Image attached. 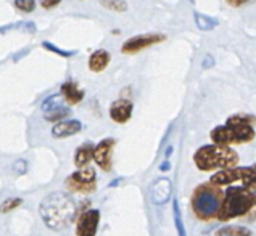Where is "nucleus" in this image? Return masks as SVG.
Instances as JSON below:
<instances>
[{
    "label": "nucleus",
    "instance_id": "f257e3e1",
    "mask_svg": "<svg viewBox=\"0 0 256 236\" xmlns=\"http://www.w3.org/2000/svg\"><path fill=\"white\" fill-rule=\"evenodd\" d=\"M39 212L42 220L50 230H63L66 228L78 216L76 201L66 193L54 191L47 195L39 204Z\"/></svg>",
    "mask_w": 256,
    "mask_h": 236
},
{
    "label": "nucleus",
    "instance_id": "f03ea898",
    "mask_svg": "<svg viewBox=\"0 0 256 236\" xmlns=\"http://www.w3.org/2000/svg\"><path fill=\"white\" fill-rule=\"evenodd\" d=\"M210 138L213 145L230 146L245 145L254 140V116L237 113L230 116L224 125H218L211 130Z\"/></svg>",
    "mask_w": 256,
    "mask_h": 236
},
{
    "label": "nucleus",
    "instance_id": "7ed1b4c3",
    "mask_svg": "<svg viewBox=\"0 0 256 236\" xmlns=\"http://www.w3.org/2000/svg\"><path fill=\"white\" fill-rule=\"evenodd\" d=\"M238 153L229 146L219 145H204L198 148L194 154V162L198 171L211 172V171H226L238 166Z\"/></svg>",
    "mask_w": 256,
    "mask_h": 236
},
{
    "label": "nucleus",
    "instance_id": "20e7f679",
    "mask_svg": "<svg viewBox=\"0 0 256 236\" xmlns=\"http://www.w3.org/2000/svg\"><path fill=\"white\" fill-rule=\"evenodd\" d=\"M254 191L245 187H229L224 191L218 219L221 222H229L232 219L244 217L254 208Z\"/></svg>",
    "mask_w": 256,
    "mask_h": 236
},
{
    "label": "nucleus",
    "instance_id": "39448f33",
    "mask_svg": "<svg viewBox=\"0 0 256 236\" xmlns=\"http://www.w3.org/2000/svg\"><path fill=\"white\" fill-rule=\"evenodd\" d=\"M222 196L224 191L216 185H211L210 182L196 187L192 195V211L195 217H198L203 222L218 219Z\"/></svg>",
    "mask_w": 256,
    "mask_h": 236
},
{
    "label": "nucleus",
    "instance_id": "423d86ee",
    "mask_svg": "<svg viewBox=\"0 0 256 236\" xmlns=\"http://www.w3.org/2000/svg\"><path fill=\"white\" fill-rule=\"evenodd\" d=\"M242 183V187L254 191L256 187V171L254 166L252 167H232L226 169V171H219L214 175H211L210 183L216 187H224V185H232V183Z\"/></svg>",
    "mask_w": 256,
    "mask_h": 236
},
{
    "label": "nucleus",
    "instance_id": "0eeeda50",
    "mask_svg": "<svg viewBox=\"0 0 256 236\" xmlns=\"http://www.w3.org/2000/svg\"><path fill=\"white\" fill-rule=\"evenodd\" d=\"M64 185H66V188L71 193L90 195L97 190V174H95V171L90 167L79 169L74 174L66 177Z\"/></svg>",
    "mask_w": 256,
    "mask_h": 236
},
{
    "label": "nucleus",
    "instance_id": "6e6552de",
    "mask_svg": "<svg viewBox=\"0 0 256 236\" xmlns=\"http://www.w3.org/2000/svg\"><path fill=\"white\" fill-rule=\"evenodd\" d=\"M166 40V35L164 34H140V35H134V37L128 39L126 42L122 43L121 47V51L126 55H134V53H138V51H142L148 47H153L156 45V43H162Z\"/></svg>",
    "mask_w": 256,
    "mask_h": 236
},
{
    "label": "nucleus",
    "instance_id": "1a4fd4ad",
    "mask_svg": "<svg viewBox=\"0 0 256 236\" xmlns=\"http://www.w3.org/2000/svg\"><path fill=\"white\" fill-rule=\"evenodd\" d=\"M116 146L114 138H104L97 145H94L92 161H95L102 171L110 172L113 169V150Z\"/></svg>",
    "mask_w": 256,
    "mask_h": 236
},
{
    "label": "nucleus",
    "instance_id": "9d476101",
    "mask_svg": "<svg viewBox=\"0 0 256 236\" xmlns=\"http://www.w3.org/2000/svg\"><path fill=\"white\" fill-rule=\"evenodd\" d=\"M171 195H172V182L168 179V177L156 179L150 185L148 198H150L152 204L164 206V204H168L171 201Z\"/></svg>",
    "mask_w": 256,
    "mask_h": 236
},
{
    "label": "nucleus",
    "instance_id": "9b49d317",
    "mask_svg": "<svg viewBox=\"0 0 256 236\" xmlns=\"http://www.w3.org/2000/svg\"><path fill=\"white\" fill-rule=\"evenodd\" d=\"M100 225V211L89 209L78 217L76 222V236H95Z\"/></svg>",
    "mask_w": 256,
    "mask_h": 236
},
{
    "label": "nucleus",
    "instance_id": "f8f14e48",
    "mask_svg": "<svg viewBox=\"0 0 256 236\" xmlns=\"http://www.w3.org/2000/svg\"><path fill=\"white\" fill-rule=\"evenodd\" d=\"M134 111V103L129 98H120L112 103L110 106V117L116 122V124H126Z\"/></svg>",
    "mask_w": 256,
    "mask_h": 236
},
{
    "label": "nucleus",
    "instance_id": "ddd939ff",
    "mask_svg": "<svg viewBox=\"0 0 256 236\" xmlns=\"http://www.w3.org/2000/svg\"><path fill=\"white\" fill-rule=\"evenodd\" d=\"M82 130V124L78 119H66L56 122L52 127V137L54 138H66L79 134Z\"/></svg>",
    "mask_w": 256,
    "mask_h": 236
},
{
    "label": "nucleus",
    "instance_id": "4468645a",
    "mask_svg": "<svg viewBox=\"0 0 256 236\" xmlns=\"http://www.w3.org/2000/svg\"><path fill=\"white\" fill-rule=\"evenodd\" d=\"M60 95H62V98L66 101L70 106H74V105H78V103L82 101L86 93H84L82 88H79V85L76 82H72V80H68V82H64L62 85Z\"/></svg>",
    "mask_w": 256,
    "mask_h": 236
},
{
    "label": "nucleus",
    "instance_id": "2eb2a0df",
    "mask_svg": "<svg viewBox=\"0 0 256 236\" xmlns=\"http://www.w3.org/2000/svg\"><path fill=\"white\" fill-rule=\"evenodd\" d=\"M110 60H112V55L106 50L100 48L97 51H94L89 58V69L92 72H104L108 68Z\"/></svg>",
    "mask_w": 256,
    "mask_h": 236
},
{
    "label": "nucleus",
    "instance_id": "dca6fc26",
    "mask_svg": "<svg viewBox=\"0 0 256 236\" xmlns=\"http://www.w3.org/2000/svg\"><path fill=\"white\" fill-rule=\"evenodd\" d=\"M94 154V145L92 143H84L82 146H79L74 153V164L78 169H84L89 166V162L92 161Z\"/></svg>",
    "mask_w": 256,
    "mask_h": 236
},
{
    "label": "nucleus",
    "instance_id": "f3484780",
    "mask_svg": "<svg viewBox=\"0 0 256 236\" xmlns=\"http://www.w3.org/2000/svg\"><path fill=\"white\" fill-rule=\"evenodd\" d=\"M194 19H195L196 27H198L200 31H203V32L213 31V29H216L218 24H219L218 18H211V16H208V14H203V13H198V11H194Z\"/></svg>",
    "mask_w": 256,
    "mask_h": 236
},
{
    "label": "nucleus",
    "instance_id": "a211bd4d",
    "mask_svg": "<svg viewBox=\"0 0 256 236\" xmlns=\"http://www.w3.org/2000/svg\"><path fill=\"white\" fill-rule=\"evenodd\" d=\"M216 236H253V233L245 227H237V225H228L219 228L216 232Z\"/></svg>",
    "mask_w": 256,
    "mask_h": 236
},
{
    "label": "nucleus",
    "instance_id": "6ab92c4d",
    "mask_svg": "<svg viewBox=\"0 0 256 236\" xmlns=\"http://www.w3.org/2000/svg\"><path fill=\"white\" fill-rule=\"evenodd\" d=\"M70 114H71V109L68 106H58V108L50 109V111L46 113V121L56 124V122H60V121H64Z\"/></svg>",
    "mask_w": 256,
    "mask_h": 236
},
{
    "label": "nucleus",
    "instance_id": "aec40b11",
    "mask_svg": "<svg viewBox=\"0 0 256 236\" xmlns=\"http://www.w3.org/2000/svg\"><path fill=\"white\" fill-rule=\"evenodd\" d=\"M172 214H174V224H176V230H178V236H187L178 199H174V201H172Z\"/></svg>",
    "mask_w": 256,
    "mask_h": 236
},
{
    "label": "nucleus",
    "instance_id": "412c9836",
    "mask_svg": "<svg viewBox=\"0 0 256 236\" xmlns=\"http://www.w3.org/2000/svg\"><path fill=\"white\" fill-rule=\"evenodd\" d=\"M102 6H105L106 10H112L116 13H122V11H128L129 5L126 0H100Z\"/></svg>",
    "mask_w": 256,
    "mask_h": 236
},
{
    "label": "nucleus",
    "instance_id": "4be33fe9",
    "mask_svg": "<svg viewBox=\"0 0 256 236\" xmlns=\"http://www.w3.org/2000/svg\"><path fill=\"white\" fill-rule=\"evenodd\" d=\"M21 204H23V199L21 198H6L5 201L0 204V212L2 214L12 212L14 209H18Z\"/></svg>",
    "mask_w": 256,
    "mask_h": 236
},
{
    "label": "nucleus",
    "instance_id": "5701e85b",
    "mask_svg": "<svg viewBox=\"0 0 256 236\" xmlns=\"http://www.w3.org/2000/svg\"><path fill=\"white\" fill-rule=\"evenodd\" d=\"M62 95L60 93H56V95H52V97H48L47 100H44L42 103V109H44V113H47L50 111V109H55L58 106H63L62 105Z\"/></svg>",
    "mask_w": 256,
    "mask_h": 236
},
{
    "label": "nucleus",
    "instance_id": "b1692460",
    "mask_svg": "<svg viewBox=\"0 0 256 236\" xmlns=\"http://www.w3.org/2000/svg\"><path fill=\"white\" fill-rule=\"evenodd\" d=\"M42 47L46 48V50H48V51H52V53H56V55L63 56V58H70V56H72V55H76V51H66V50H62L60 47H56L55 43L48 42V40H44V42H42Z\"/></svg>",
    "mask_w": 256,
    "mask_h": 236
},
{
    "label": "nucleus",
    "instance_id": "393cba45",
    "mask_svg": "<svg viewBox=\"0 0 256 236\" xmlns=\"http://www.w3.org/2000/svg\"><path fill=\"white\" fill-rule=\"evenodd\" d=\"M14 6L23 11V13H31L36 8V0H14Z\"/></svg>",
    "mask_w": 256,
    "mask_h": 236
},
{
    "label": "nucleus",
    "instance_id": "a878e982",
    "mask_svg": "<svg viewBox=\"0 0 256 236\" xmlns=\"http://www.w3.org/2000/svg\"><path fill=\"white\" fill-rule=\"evenodd\" d=\"M16 27H21L23 31H26L29 34H36V31H38V27H36V24L32 23V21H24V23H21Z\"/></svg>",
    "mask_w": 256,
    "mask_h": 236
},
{
    "label": "nucleus",
    "instance_id": "bb28decb",
    "mask_svg": "<svg viewBox=\"0 0 256 236\" xmlns=\"http://www.w3.org/2000/svg\"><path fill=\"white\" fill-rule=\"evenodd\" d=\"M60 3H62V0H40V6L44 10H52Z\"/></svg>",
    "mask_w": 256,
    "mask_h": 236
},
{
    "label": "nucleus",
    "instance_id": "cd10ccee",
    "mask_svg": "<svg viewBox=\"0 0 256 236\" xmlns=\"http://www.w3.org/2000/svg\"><path fill=\"white\" fill-rule=\"evenodd\" d=\"M214 66V58L211 56V55H206L203 58V63H202V68L203 69H210V68H213Z\"/></svg>",
    "mask_w": 256,
    "mask_h": 236
},
{
    "label": "nucleus",
    "instance_id": "c85d7f7f",
    "mask_svg": "<svg viewBox=\"0 0 256 236\" xmlns=\"http://www.w3.org/2000/svg\"><path fill=\"white\" fill-rule=\"evenodd\" d=\"M226 2H228V5L234 6V8H237V6H242V5L248 3L250 0H226Z\"/></svg>",
    "mask_w": 256,
    "mask_h": 236
},
{
    "label": "nucleus",
    "instance_id": "c756f323",
    "mask_svg": "<svg viewBox=\"0 0 256 236\" xmlns=\"http://www.w3.org/2000/svg\"><path fill=\"white\" fill-rule=\"evenodd\" d=\"M171 169V164H170V159H166L163 164H160V171L162 172H168Z\"/></svg>",
    "mask_w": 256,
    "mask_h": 236
},
{
    "label": "nucleus",
    "instance_id": "7c9ffc66",
    "mask_svg": "<svg viewBox=\"0 0 256 236\" xmlns=\"http://www.w3.org/2000/svg\"><path fill=\"white\" fill-rule=\"evenodd\" d=\"M172 151H174V148H172V146H170V148H168V150H166V159H168V158H170V154H171Z\"/></svg>",
    "mask_w": 256,
    "mask_h": 236
},
{
    "label": "nucleus",
    "instance_id": "2f4dec72",
    "mask_svg": "<svg viewBox=\"0 0 256 236\" xmlns=\"http://www.w3.org/2000/svg\"><path fill=\"white\" fill-rule=\"evenodd\" d=\"M188 2H190V3H194V2H195V0H188Z\"/></svg>",
    "mask_w": 256,
    "mask_h": 236
}]
</instances>
